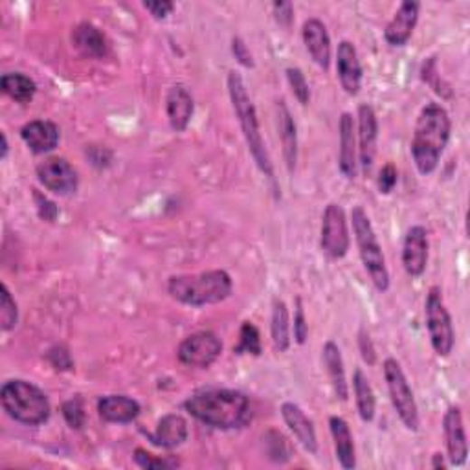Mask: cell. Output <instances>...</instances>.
Returning <instances> with one entry per match:
<instances>
[{
  "label": "cell",
  "instance_id": "cell-1",
  "mask_svg": "<svg viewBox=\"0 0 470 470\" xmlns=\"http://www.w3.org/2000/svg\"><path fill=\"white\" fill-rule=\"evenodd\" d=\"M184 408L199 423L215 430L241 428L250 419V400L245 393L228 388H208L186 399Z\"/></svg>",
  "mask_w": 470,
  "mask_h": 470
},
{
  "label": "cell",
  "instance_id": "cell-2",
  "mask_svg": "<svg viewBox=\"0 0 470 470\" xmlns=\"http://www.w3.org/2000/svg\"><path fill=\"white\" fill-rule=\"evenodd\" d=\"M452 131L450 116L439 103H427L416 122L414 138H411V158L421 174H432L448 146Z\"/></svg>",
  "mask_w": 470,
  "mask_h": 470
},
{
  "label": "cell",
  "instance_id": "cell-3",
  "mask_svg": "<svg viewBox=\"0 0 470 470\" xmlns=\"http://www.w3.org/2000/svg\"><path fill=\"white\" fill-rule=\"evenodd\" d=\"M228 94H230L233 112H235V116H238V122L241 126L245 142L249 146V151H250L256 165L270 183H274V165L268 156L265 140L261 136L258 110L247 90L243 76L238 70L228 72Z\"/></svg>",
  "mask_w": 470,
  "mask_h": 470
},
{
  "label": "cell",
  "instance_id": "cell-4",
  "mask_svg": "<svg viewBox=\"0 0 470 470\" xmlns=\"http://www.w3.org/2000/svg\"><path fill=\"white\" fill-rule=\"evenodd\" d=\"M231 290L233 281L226 270L171 276L167 281L169 296L190 307L221 304L231 296Z\"/></svg>",
  "mask_w": 470,
  "mask_h": 470
},
{
  "label": "cell",
  "instance_id": "cell-5",
  "mask_svg": "<svg viewBox=\"0 0 470 470\" xmlns=\"http://www.w3.org/2000/svg\"><path fill=\"white\" fill-rule=\"evenodd\" d=\"M0 402L6 414L26 427H39L50 419L52 406L46 393L35 384L14 379L0 390Z\"/></svg>",
  "mask_w": 470,
  "mask_h": 470
},
{
  "label": "cell",
  "instance_id": "cell-6",
  "mask_svg": "<svg viewBox=\"0 0 470 470\" xmlns=\"http://www.w3.org/2000/svg\"><path fill=\"white\" fill-rule=\"evenodd\" d=\"M351 224L362 265L370 274L371 283L379 292H386L390 288V272L386 267V258L382 254V247L377 240L373 224L362 206H355L351 210Z\"/></svg>",
  "mask_w": 470,
  "mask_h": 470
},
{
  "label": "cell",
  "instance_id": "cell-7",
  "mask_svg": "<svg viewBox=\"0 0 470 470\" xmlns=\"http://www.w3.org/2000/svg\"><path fill=\"white\" fill-rule=\"evenodd\" d=\"M425 316H427L430 343L436 351V355L443 359L448 357L456 343V333H454L450 313L443 300V290L437 285H434L427 294Z\"/></svg>",
  "mask_w": 470,
  "mask_h": 470
},
{
  "label": "cell",
  "instance_id": "cell-8",
  "mask_svg": "<svg viewBox=\"0 0 470 470\" xmlns=\"http://www.w3.org/2000/svg\"><path fill=\"white\" fill-rule=\"evenodd\" d=\"M382 368H384V379L388 384L390 399H391V404L397 411L399 419L409 432H418L419 425H421L419 408H418L414 391H411L400 364L395 359H386Z\"/></svg>",
  "mask_w": 470,
  "mask_h": 470
},
{
  "label": "cell",
  "instance_id": "cell-9",
  "mask_svg": "<svg viewBox=\"0 0 470 470\" xmlns=\"http://www.w3.org/2000/svg\"><path fill=\"white\" fill-rule=\"evenodd\" d=\"M351 245L349 226L345 212L340 204L331 202L325 206L322 215V231H320V247L322 252L329 259H342L347 256Z\"/></svg>",
  "mask_w": 470,
  "mask_h": 470
},
{
  "label": "cell",
  "instance_id": "cell-10",
  "mask_svg": "<svg viewBox=\"0 0 470 470\" xmlns=\"http://www.w3.org/2000/svg\"><path fill=\"white\" fill-rule=\"evenodd\" d=\"M222 352L221 338L212 331H199L190 334L176 347V357L181 364L197 370H208L217 362Z\"/></svg>",
  "mask_w": 470,
  "mask_h": 470
},
{
  "label": "cell",
  "instance_id": "cell-11",
  "mask_svg": "<svg viewBox=\"0 0 470 470\" xmlns=\"http://www.w3.org/2000/svg\"><path fill=\"white\" fill-rule=\"evenodd\" d=\"M37 181L41 183V186H44L48 192L61 195V197H69L74 195L80 188V176L76 167L61 158V156H48L44 158L37 169Z\"/></svg>",
  "mask_w": 470,
  "mask_h": 470
},
{
  "label": "cell",
  "instance_id": "cell-12",
  "mask_svg": "<svg viewBox=\"0 0 470 470\" xmlns=\"http://www.w3.org/2000/svg\"><path fill=\"white\" fill-rule=\"evenodd\" d=\"M428 265V233L425 226H411L402 243V267L408 276L419 277Z\"/></svg>",
  "mask_w": 470,
  "mask_h": 470
},
{
  "label": "cell",
  "instance_id": "cell-13",
  "mask_svg": "<svg viewBox=\"0 0 470 470\" xmlns=\"http://www.w3.org/2000/svg\"><path fill=\"white\" fill-rule=\"evenodd\" d=\"M336 74L345 94L357 96L362 87V65L351 41H342L336 50Z\"/></svg>",
  "mask_w": 470,
  "mask_h": 470
},
{
  "label": "cell",
  "instance_id": "cell-14",
  "mask_svg": "<svg viewBox=\"0 0 470 470\" xmlns=\"http://www.w3.org/2000/svg\"><path fill=\"white\" fill-rule=\"evenodd\" d=\"M359 158L362 164L364 174H370L373 169L379 140V120L375 108L368 103L359 107Z\"/></svg>",
  "mask_w": 470,
  "mask_h": 470
},
{
  "label": "cell",
  "instance_id": "cell-15",
  "mask_svg": "<svg viewBox=\"0 0 470 470\" xmlns=\"http://www.w3.org/2000/svg\"><path fill=\"white\" fill-rule=\"evenodd\" d=\"M340 149H338V167L340 173L347 181L357 179V167H359V147H357V126L352 120V114L343 112L340 116Z\"/></svg>",
  "mask_w": 470,
  "mask_h": 470
},
{
  "label": "cell",
  "instance_id": "cell-16",
  "mask_svg": "<svg viewBox=\"0 0 470 470\" xmlns=\"http://www.w3.org/2000/svg\"><path fill=\"white\" fill-rule=\"evenodd\" d=\"M443 432H445L446 452H448L446 457H448L450 465H454V466L465 465L466 456H468V443H466V432H465L459 406H450L445 411Z\"/></svg>",
  "mask_w": 470,
  "mask_h": 470
},
{
  "label": "cell",
  "instance_id": "cell-17",
  "mask_svg": "<svg viewBox=\"0 0 470 470\" xmlns=\"http://www.w3.org/2000/svg\"><path fill=\"white\" fill-rule=\"evenodd\" d=\"M165 112L174 133H184L190 127L195 112V101L184 85H174L169 89L165 98Z\"/></svg>",
  "mask_w": 470,
  "mask_h": 470
},
{
  "label": "cell",
  "instance_id": "cell-18",
  "mask_svg": "<svg viewBox=\"0 0 470 470\" xmlns=\"http://www.w3.org/2000/svg\"><path fill=\"white\" fill-rule=\"evenodd\" d=\"M419 3H414V0H404L399 6L384 30V39L390 46H404L409 41L419 21Z\"/></svg>",
  "mask_w": 470,
  "mask_h": 470
},
{
  "label": "cell",
  "instance_id": "cell-19",
  "mask_svg": "<svg viewBox=\"0 0 470 470\" xmlns=\"http://www.w3.org/2000/svg\"><path fill=\"white\" fill-rule=\"evenodd\" d=\"M281 418L288 430L298 439V443L309 452H318V437L313 421L307 418L306 411L294 402H283L281 404Z\"/></svg>",
  "mask_w": 470,
  "mask_h": 470
},
{
  "label": "cell",
  "instance_id": "cell-20",
  "mask_svg": "<svg viewBox=\"0 0 470 470\" xmlns=\"http://www.w3.org/2000/svg\"><path fill=\"white\" fill-rule=\"evenodd\" d=\"M142 406L127 395H105L98 400V414L105 423L129 425L140 416Z\"/></svg>",
  "mask_w": 470,
  "mask_h": 470
},
{
  "label": "cell",
  "instance_id": "cell-21",
  "mask_svg": "<svg viewBox=\"0 0 470 470\" xmlns=\"http://www.w3.org/2000/svg\"><path fill=\"white\" fill-rule=\"evenodd\" d=\"M302 37L313 61L327 70L331 65V37L325 24L320 19H307L304 23Z\"/></svg>",
  "mask_w": 470,
  "mask_h": 470
},
{
  "label": "cell",
  "instance_id": "cell-22",
  "mask_svg": "<svg viewBox=\"0 0 470 470\" xmlns=\"http://www.w3.org/2000/svg\"><path fill=\"white\" fill-rule=\"evenodd\" d=\"M21 138L28 146V149L35 155H46L53 151L61 140V131L48 120H33L23 126Z\"/></svg>",
  "mask_w": 470,
  "mask_h": 470
},
{
  "label": "cell",
  "instance_id": "cell-23",
  "mask_svg": "<svg viewBox=\"0 0 470 470\" xmlns=\"http://www.w3.org/2000/svg\"><path fill=\"white\" fill-rule=\"evenodd\" d=\"M277 131L279 140L283 146V158L288 173H294L298 162V129L294 124V118L287 107V103L281 99L277 101Z\"/></svg>",
  "mask_w": 470,
  "mask_h": 470
},
{
  "label": "cell",
  "instance_id": "cell-24",
  "mask_svg": "<svg viewBox=\"0 0 470 470\" xmlns=\"http://www.w3.org/2000/svg\"><path fill=\"white\" fill-rule=\"evenodd\" d=\"M188 436H190L188 421L179 414H167L158 421L155 432L151 434V441L156 446L173 450L176 446L184 445Z\"/></svg>",
  "mask_w": 470,
  "mask_h": 470
},
{
  "label": "cell",
  "instance_id": "cell-25",
  "mask_svg": "<svg viewBox=\"0 0 470 470\" xmlns=\"http://www.w3.org/2000/svg\"><path fill=\"white\" fill-rule=\"evenodd\" d=\"M72 42L85 57L103 59L108 55V41L105 33L90 23H81L74 28Z\"/></svg>",
  "mask_w": 470,
  "mask_h": 470
},
{
  "label": "cell",
  "instance_id": "cell-26",
  "mask_svg": "<svg viewBox=\"0 0 470 470\" xmlns=\"http://www.w3.org/2000/svg\"><path fill=\"white\" fill-rule=\"evenodd\" d=\"M329 428L334 443V452L336 459L342 468L351 470L357 466V456H355V443H352V434L345 419L333 416L329 419Z\"/></svg>",
  "mask_w": 470,
  "mask_h": 470
},
{
  "label": "cell",
  "instance_id": "cell-27",
  "mask_svg": "<svg viewBox=\"0 0 470 470\" xmlns=\"http://www.w3.org/2000/svg\"><path fill=\"white\" fill-rule=\"evenodd\" d=\"M322 357H324V366H325L327 377L331 381V386L334 390V395L340 400H347L349 384H347V379H345V368H343V359H342L340 347L333 340L325 342V345L322 349Z\"/></svg>",
  "mask_w": 470,
  "mask_h": 470
},
{
  "label": "cell",
  "instance_id": "cell-28",
  "mask_svg": "<svg viewBox=\"0 0 470 470\" xmlns=\"http://www.w3.org/2000/svg\"><path fill=\"white\" fill-rule=\"evenodd\" d=\"M352 393H355V402H357L361 419L364 423H371L375 419L377 400H375L373 388L362 370H357L355 373H352Z\"/></svg>",
  "mask_w": 470,
  "mask_h": 470
},
{
  "label": "cell",
  "instance_id": "cell-29",
  "mask_svg": "<svg viewBox=\"0 0 470 470\" xmlns=\"http://www.w3.org/2000/svg\"><path fill=\"white\" fill-rule=\"evenodd\" d=\"M270 334H272V343H274L276 351L285 352L290 347V316H288V307L279 298H276L272 302Z\"/></svg>",
  "mask_w": 470,
  "mask_h": 470
},
{
  "label": "cell",
  "instance_id": "cell-30",
  "mask_svg": "<svg viewBox=\"0 0 470 470\" xmlns=\"http://www.w3.org/2000/svg\"><path fill=\"white\" fill-rule=\"evenodd\" d=\"M0 89L6 96H10L14 101L17 103H30L37 92V85L32 78L21 74V72H10L5 74L3 80H0Z\"/></svg>",
  "mask_w": 470,
  "mask_h": 470
},
{
  "label": "cell",
  "instance_id": "cell-31",
  "mask_svg": "<svg viewBox=\"0 0 470 470\" xmlns=\"http://www.w3.org/2000/svg\"><path fill=\"white\" fill-rule=\"evenodd\" d=\"M233 351L238 352V355H252V357H259L263 352L259 329L252 322H243L240 329V343L233 347Z\"/></svg>",
  "mask_w": 470,
  "mask_h": 470
},
{
  "label": "cell",
  "instance_id": "cell-32",
  "mask_svg": "<svg viewBox=\"0 0 470 470\" xmlns=\"http://www.w3.org/2000/svg\"><path fill=\"white\" fill-rule=\"evenodd\" d=\"M0 292H3L0 294V327H3L5 333H10L15 329L19 322V307L12 296L8 285H3Z\"/></svg>",
  "mask_w": 470,
  "mask_h": 470
},
{
  "label": "cell",
  "instance_id": "cell-33",
  "mask_svg": "<svg viewBox=\"0 0 470 470\" xmlns=\"http://www.w3.org/2000/svg\"><path fill=\"white\" fill-rule=\"evenodd\" d=\"M61 414H63L67 425H69L72 430H81V428L85 427V423H87L85 404H83V399H81V397H74V399L63 402Z\"/></svg>",
  "mask_w": 470,
  "mask_h": 470
},
{
  "label": "cell",
  "instance_id": "cell-34",
  "mask_svg": "<svg viewBox=\"0 0 470 470\" xmlns=\"http://www.w3.org/2000/svg\"><path fill=\"white\" fill-rule=\"evenodd\" d=\"M287 81H288V87L294 94V98H296L302 105H309L311 101V89H309V83L306 80V74L300 70V69H287Z\"/></svg>",
  "mask_w": 470,
  "mask_h": 470
},
{
  "label": "cell",
  "instance_id": "cell-35",
  "mask_svg": "<svg viewBox=\"0 0 470 470\" xmlns=\"http://www.w3.org/2000/svg\"><path fill=\"white\" fill-rule=\"evenodd\" d=\"M135 463L140 468H147V470H155V468H173L179 463L176 461H169L165 457H156L155 454L147 452L146 448H136L135 450Z\"/></svg>",
  "mask_w": 470,
  "mask_h": 470
},
{
  "label": "cell",
  "instance_id": "cell-36",
  "mask_svg": "<svg viewBox=\"0 0 470 470\" xmlns=\"http://www.w3.org/2000/svg\"><path fill=\"white\" fill-rule=\"evenodd\" d=\"M48 361L50 364L57 370V371H70L74 368V362H72V357L67 347L63 345H55L48 351Z\"/></svg>",
  "mask_w": 470,
  "mask_h": 470
},
{
  "label": "cell",
  "instance_id": "cell-37",
  "mask_svg": "<svg viewBox=\"0 0 470 470\" xmlns=\"http://www.w3.org/2000/svg\"><path fill=\"white\" fill-rule=\"evenodd\" d=\"M294 340H296V343L304 345L309 338V324H307V318H306V311H304V306H302V300L298 298L296 300V313H294Z\"/></svg>",
  "mask_w": 470,
  "mask_h": 470
},
{
  "label": "cell",
  "instance_id": "cell-38",
  "mask_svg": "<svg viewBox=\"0 0 470 470\" xmlns=\"http://www.w3.org/2000/svg\"><path fill=\"white\" fill-rule=\"evenodd\" d=\"M397 179H399V173L397 167L393 164H386L381 173H379V179H377V188L382 195H390L395 186H397Z\"/></svg>",
  "mask_w": 470,
  "mask_h": 470
},
{
  "label": "cell",
  "instance_id": "cell-39",
  "mask_svg": "<svg viewBox=\"0 0 470 470\" xmlns=\"http://www.w3.org/2000/svg\"><path fill=\"white\" fill-rule=\"evenodd\" d=\"M32 192H33V201H35V204H37V213H39V217H41L42 221H46V222H53V221L57 219V213H59L55 202H52L48 197H44V195H42L41 192H37V190H32Z\"/></svg>",
  "mask_w": 470,
  "mask_h": 470
},
{
  "label": "cell",
  "instance_id": "cell-40",
  "mask_svg": "<svg viewBox=\"0 0 470 470\" xmlns=\"http://www.w3.org/2000/svg\"><path fill=\"white\" fill-rule=\"evenodd\" d=\"M231 53L233 57L238 59V63L243 65L245 69H254V55L250 53L247 42L241 37H233L231 39Z\"/></svg>",
  "mask_w": 470,
  "mask_h": 470
},
{
  "label": "cell",
  "instance_id": "cell-41",
  "mask_svg": "<svg viewBox=\"0 0 470 470\" xmlns=\"http://www.w3.org/2000/svg\"><path fill=\"white\" fill-rule=\"evenodd\" d=\"M359 347H361L364 362L373 366L377 362V351H375L371 336H370V333L366 329H361V333H359Z\"/></svg>",
  "mask_w": 470,
  "mask_h": 470
},
{
  "label": "cell",
  "instance_id": "cell-42",
  "mask_svg": "<svg viewBox=\"0 0 470 470\" xmlns=\"http://www.w3.org/2000/svg\"><path fill=\"white\" fill-rule=\"evenodd\" d=\"M144 8L153 15V19L164 21L167 19V15L173 14L174 5L169 3V0H158V3H144Z\"/></svg>",
  "mask_w": 470,
  "mask_h": 470
},
{
  "label": "cell",
  "instance_id": "cell-43",
  "mask_svg": "<svg viewBox=\"0 0 470 470\" xmlns=\"http://www.w3.org/2000/svg\"><path fill=\"white\" fill-rule=\"evenodd\" d=\"M272 12H274V17L277 21V24L288 28L292 24V19H294V6L290 3H274L272 5Z\"/></svg>",
  "mask_w": 470,
  "mask_h": 470
},
{
  "label": "cell",
  "instance_id": "cell-44",
  "mask_svg": "<svg viewBox=\"0 0 470 470\" xmlns=\"http://www.w3.org/2000/svg\"><path fill=\"white\" fill-rule=\"evenodd\" d=\"M432 468H436V470H445L448 465L445 463V456L441 454V452H436L434 456H432V465H430Z\"/></svg>",
  "mask_w": 470,
  "mask_h": 470
},
{
  "label": "cell",
  "instance_id": "cell-45",
  "mask_svg": "<svg viewBox=\"0 0 470 470\" xmlns=\"http://www.w3.org/2000/svg\"><path fill=\"white\" fill-rule=\"evenodd\" d=\"M0 138H3V153H0V158H6L8 156V151H10V146H8V136H6V133H3L0 135Z\"/></svg>",
  "mask_w": 470,
  "mask_h": 470
}]
</instances>
